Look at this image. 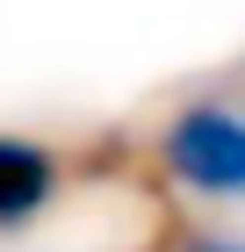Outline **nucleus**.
<instances>
[{"mask_svg": "<svg viewBox=\"0 0 245 252\" xmlns=\"http://www.w3.org/2000/svg\"><path fill=\"white\" fill-rule=\"evenodd\" d=\"M58 202V158L29 137H0V231H15Z\"/></svg>", "mask_w": 245, "mask_h": 252, "instance_id": "nucleus-2", "label": "nucleus"}, {"mask_svg": "<svg viewBox=\"0 0 245 252\" xmlns=\"http://www.w3.org/2000/svg\"><path fill=\"white\" fill-rule=\"evenodd\" d=\"M159 152L195 194H224V202H245V116L224 108V101H188L180 116L166 123Z\"/></svg>", "mask_w": 245, "mask_h": 252, "instance_id": "nucleus-1", "label": "nucleus"}, {"mask_svg": "<svg viewBox=\"0 0 245 252\" xmlns=\"http://www.w3.org/2000/svg\"><path fill=\"white\" fill-rule=\"evenodd\" d=\"M188 252H245V238H195Z\"/></svg>", "mask_w": 245, "mask_h": 252, "instance_id": "nucleus-3", "label": "nucleus"}]
</instances>
